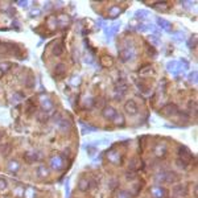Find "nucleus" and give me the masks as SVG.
I'll return each instance as SVG.
<instances>
[{"instance_id": "obj_44", "label": "nucleus", "mask_w": 198, "mask_h": 198, "mask_svg": "<svg viewBox=\"0 0 198 198\" xmlns=\"http://www.w3.org/2000/svg\"><path fill=\"white\" fill-rule=\"evenodd\" d=\"M66 196H69V180H66Z\"/></svg>"}, {"instance_id": "obj_31", "label": "nucleus", "mask_w": 198, "mask_h": 198, "mask_svg": "<svg viewBox=\"0 0 198 198\" xmlns=\"http://www.w3.org/2000/svg\"><path fill=\"white\" fill-rule=\"evenodd\" d=\"M9 153H11V144L7 143V144L3 145V156L7 157Z\"/></svg>"}, {"instance_id": "obj_28", "label": "nucleus", "mask_w": 198, "mask_h": 198, "mask_svg": "<svg viewBox=\"0 0 198 198\" xmlns=\"http://www.w3.org/2000/svg\"><path fill=\"white\" fill-rule=\"evenodd\" d=\"M24 197L25 198H34L36 197V189H33V188H28L26 191H24Z\"/></svg>"}, {"instance_id": "obj_27", "label": "nucleus", "mask_w": 198, "mask_h": 198, "mask_svg": "<svg viewBox=\"0 0 198 198\" xmlns=\"http://www.w3.org/2000/svg\"><path fill=\"white\" fill-rule=\"evenodd\" d=\"M24 98H25V95L22 94L21 91H17V92H15V94L12 95V102H15V103H19V102L22 100Z\"/></svg>"}, {"instance_id": "obj_45", "label": "nucleus", "mask_w": 198, "mask_h": 198, "mask_svg": "<svg viewBox=\"0 0 198 198\" xmlns=\"http://www.w3.org/2000/svg\"><path fill=\"white\" fill-rule=\"evenodd\" d=\"M19 5H21V7H26V5H28V3H26V2H19Z\"/></svg>"}, {"instance_id": "obj_18", "label": "nucleus", "mask_w": 198, "mask_h": 198, "mask_svg": "<svg viewBox=\"0 0 198 198\" xmlns=\"http://www.w3.org/2000/svg\"><path fill=\"white\" fill-rule=\"evenodd\" d=\"M157 22H158V25L161 26V29H164V31H172V24L169 21H166V20H164V19H161V17H157Z\"/></svg>"}, {"instance_id": "obj_35", "label": "nucleus", "mask_w": 198, "mask_h": 198, "mask_svg": "<svg viewBox=\"0 0 198 198\" xmlns=\"http://www.w3.org/2000/svg\"><path fill=\"white\" fill-rule=\"evenodd\" d=\"M147 16H148V12L144 11V9L136 12V17H139V19H144V17H147Z\"/></svg>"}, {"instance_id": "obj_23", "label": "nucleus", "mask_w": 198, "mask_h": 198, "mask_svg": "<svg viewBox=\"0 0 198 198\" xmlns=\"http://www.w3.org/2000/svg\"><path fill=\"white\" fill-rule=\"evenodd\" d=\"M53 54L56 57H61L64 54V46H62V44H56L53 46Z\"/></svg>"}, {"instance_id": "obj_6", "label": "nucleus", "mask_w": 198, "mask_h": 198, "mask_svg": "<svg viewBox=\"0 0 198 198\" xmlns=\"http://www.w3.org/2000/svg\"><path fill=\"white\" fill-rule=\"evenodd\" d=\"M124 110H125V112H127V114H130V115H136L137 112H139V107H137L136 102H135L134 99H130V100L125 102Z\"/></svg>"}, {"instance_id": "obj_7", "label": "nucleus", "mask_w": 198, "mask_h": 198, "mask_svg": "<svg viewBox=\"0 0 198 198\" xmlns=\"http://www.w3.org/2000/svg\"><path fill=\"white\" fill-rule=\"evenodd\" d=\"M166 69H168V71L169 73L177 75V74H180V73L182 71V65H180V62L178 61H170V62H168Z\"/></svg>"}, {"instance_id": "obj_29", "label": "nucleus", "mask_w": 198, "mask_h": 198, "mask_svg": "<svg viewBox=\"0 0 198 198\" xmlns=\"http://www.w3.org/2000/svg\"><path fill=\"white\" fill-rule=\"evenodd\" d=\"M86 148H87L86 152H87L88 156H94L95 153H98V149H97V147H95V145H87Z\"/></svg>"}, {"instance_id": "obj_34", "label": "nucleus", "mask_w": 198, "mask_h": 198, "mask_svg": "<svg viewBox=\"0 0 198 198\" xmlns=\"http://www.w3.org/2000/svg\"><path fill=\"white\" fill-rule=\"evenodd\" d=\"M8 188V182H7L5 178L0 177V190H5Z\"/></svg>"}, {"instance_id": "obj_17", "label": "nucleus", "mask_w": 198, "mask_h": 198, "mask_svg": "<svg viewBox=\"0 0 198 198\" xmlns=\"http://www.w3.org/2000/svg\"><path fill=\"white\" fill-rule=\"evenodd\" d=\"M78 189L81 191H87L90 189V180H87V178H81L78 182Z\"/></svg>"}, {"instance_id": "obj_22", "label": "nucleus", "mask_w": 198, "mask_h": 198, "mask_svg": "<svg viewBox=\"0 0 198 198\" xmlns=\"http://www.w3.org/2000/svg\"><path fill=\"white\" fill-rule=\"evenodd\" d=\"M154 153H156L158 157L164 156V154L166 153V145H165V144H158L157 147L154 148Z\"/></svg>"}, {"instance_id": "obj_9", "label": "nucleus", "mask_w": 198, "mask_h": 198, "mask_svg": "<svg viewBox=\"0 0 198 198\" xmlns=\"http://www.w3.org/2000/svg\"><path fill=\"white\" fill-rule=\"evenodd\" d=\"M107 158H108L110 163L115 164V165H118V164L122 163V154L119 153L118 151H115V149H111L110 152H107Z\"/></svg>"}, {"instance_id": "obj_2", "label": "nucleus", "mask_w": 198, "mask_h": 198, "mask_svg": "<svg viewBox=\"0 0 198 198\" xmlns=\"http://www.w3.org/2000/svg\"><path fill=\"white\" fill-rule=\"evenodd\" d=\"M134 56H135V49H134V45L132 44H125L123 48L119 50V57H120V59L123 62H127V61H130V59L134 58Z\"/></svg>"}, {"instance_id": "obj_24", "label": "nucleus", "mask_w": 198, "mask_h": 198, "mask_svg": "<svg viewBox=\"0 0 198 198\" xmlns=\"http://www.w3.org/2000/svg\"><path fill=\"white\" fill-rule=\"evenodd\" d=\"M139 166H140V160H139V158H136V157H134V158L131 160L130 165H128V169H130V172H135Z\"/></svg>"}, {"instance_id": "obj_19", "label": "nucleus", "mask_w": 198, "mask_h": 198, "mask_svg": "<svg viewBox=\"0 0 198 198\" xmlns=\"http://www.w3.org/2000/svg\"><path fill=\"white\" fill-rule=\"evenodd\" d=\"M66 73V66H65V64H57L56 65V68H54V74L56 75H58V77H62Z\"/></svg>"}, {"instance_id": "obj_26", "label": "nucleus", "mask_w": 198, "mask_h": 198, "mask_svg": "<svg viewBox=\"0 0 198 198\" xmlns=\"http://www.w3.org/2000/svg\"><path fill=\"white\" fill-rule=\"evenodd\" d=\"M34 83H36V79L33 75H28L25 79V86L28 88H32V87H34Z\"/></svg>"}, {"instance_id": "obj_21", "label": "nucleus", "mask_w": 198, "mask_h": 198, "mask_svg": "<svg viewBox=\"0 0 198 198\" xmlns=\"http://www.w3.org/2000/svg\"><path fill=\"white\" fill-rule=\"evenodd\" d=\"M112 122H114L115 125H119V127H123V125L125 124V119L122 114H116L115 115V118L112 119Z\"/></svg>"}, {"instance_id": "obj_15", "label": "nucleus", "mask_w": 198, "mask_h": 198, "mask_svg": "<svg viewBox=\"0 0 198 198\" xmlns=\"http://www.w3.org/2000/svg\"><path fill=\"white\" fill-rule=\"evenodd\" d=\"M49 168L46 166V165H38L37 166V169H36V174L40 177V178H45V177H48L49 176Z\"/></svg>"}, {"instance_id": "obj_14", "label": "nucleus", "mask_w": 198, "mask_h": 198, "mask_svg": "<svg viewBox=\"0 0 198 198\" xmlns=\"http://www.w3.org/2000/svg\"><path fill=\"white\" fill-rule=\"evenodd\" d=\"M20 168H21V165H20V163L17 160H9L8 164H7V170H8L9 173H12V174L17 173V172L20 170Z\"/></svg>"}, {"instance_id": "obj_46", "label": "nucleus", "mask_w": 198, "mask_h": 198, "mask_svg": "<svg viewBox=\"0 0 198 198\" xmlns=\"http://www.w3.org/2000/svg\"><path fill=\"white\" fill-rule=\"evenodd\" d=\"M2 74H3V73H2V71H0V75H2Z\"/></svg>"}, {"instance_id": "obj_40", "label": "nucleus", "mask_w": 198, "mask_h": 198, "mask_svg": "<svg viewBox=\"0 0 198 198\" xmlns=\"http://www.w3.org/2000/svg\"><path fill=\"white\" fill-rule=\"evenodd\" d=\"M37 120L38 122H46V120H48V115H46V114H40L37 116Z\"/></svg>"}, {"instance_id": "obj_20", "label": "nucleus", "mask_w": 198, "mask_h": 198, "mask_svg": "<svg viewBox=\"0 0 198 198\" xmlns=\"http://www.w3.org/2000/svg\"><path fill=\"white\" fill-rule=\"evenodd\" d=\"M122 13V9L119 8L118 5H114V7H111L110 9H108V16H110L111 19H115V17H118L119 15Z\"/></svg>"}, {"instance_id": "obj_3", "label": "nucleus", "mask_w": 198, "mask_h": 198, "mask_svg": "<svg viewBox=\"0 0 198 198\" xmlns=\"http://www.w3.org/2000/svg\"><path fill=\"white\" fill-rule=\"evenodd\" d=\"M54 123L58 125V128L64 132L70 131L71 128V123L68 118H64L61 114H57V116H54Z\"/></svg>"}, {"instance_id": "obj_42", "label": "nucleus", "mask_w": 198, "mask_h": 198, "mask_svg": "<svg viewBox=\"0 0 198 198\" xmlns=\"http://www.w3.org/2000/svg\"><path fill=\"white\" fill-rule=\"evenodd\" d=\"M71 82H73V83H75V82H77V85H78L79 82H81V78H79L78 75H74V77H73V79H71Z\"/></svg>"}, {"instance_id": "obj_39", "label": "nucleus", "mask_w": 198, "mask_h": 198, "mask_svg": "<svg viewBox=\"0 0 198 198\" xmlns=\"http://www.w3.org/2000/svg\"><path fill=\"white\" fill-rule=\"evenodd\" d=\"M153 7H156V8H160V9H164V11H166L168 9V4L166 3H158V4H153Z\"/></svg>"}, {"instance_id": "obj_43", "label": "nucleus", "mask_w": 198, "mask_h": 198, "mask_svg": "<svg viewBox=\"0 0 198 198\" xmlns=\"http://www.w3.org/2000/svg\"><path fill=\"white\" fill-rule=\"evenodd\" d=\"M115 185H116V180H111V184H110V188H111V189H114Z\"/></svg>"}, {"instance_id": "obj_36", "label": "nucleus", "mask_w": 198, "mask_h": 198, "mask_svg": "<svg viewBox=\"0 0 198 198\" xmlns=\"http://www.w3.org/2000/svg\"><path fill=\"white\" fill-rule=\"evenodd\" d=\"M147 73H152V68H151V66H147V68L139 70V74H140V75H145Z\"/></svg>"}, {"instance_id": "obj_30", "label": "nucleus", "mask_w": 198, "mask_h": 198, "mask_svg": "<svg viewBox=\"0 0 198 198\" xmlns=\"http://www.w3.org/2000/svg\"><path fill=\"white\" fill-rule=\"evenodd\" d=\"M11 68H12V65L9 64V62H5V64H0V71H2L3 74H4L5 71H8Z\"/></svg>"}, {"instance_id": "obj_32", "label": "nucleus", "mask_w": 198, "mask_h": 198, "mask_svg": "<svg viewBox=\"0 0 198 198\" xmlns=\"http://www.w3.org/2000/svg\"><path fill=\"white\" fill-rule=\"evenodd\" d=\"M116 198H131V194L125 190H120V191H118Z\"/></svg>"}, {"instance_id": "obj_8", "label": "nucleus", "mask_w": 198, "mask_h": 198, "mask_svg": "<svg viewBox=\"0 0 198 198\" xmlns=\"http://www.w3.org/2000/svg\"><path fill=\"white\" fill-rule=\"evenodd\" d=\"M178 154H180V160L186 164H189L193 160V154H191V152L188 148H180L178 149Z\"/></svg>"}, {"instance_id": "obj_5", "label": "nucleus", "mask_w": 198, "mask_h": 198, "mask_svg": "<svg viewBox=\"0 0 198 198\" xmlns=\"http://www.w3.org/2000/svg\"><path fill=\"white\" fill-rule=\"evenodd\" d=\"M24 160L26 161L28 164H32V163H36V161H40L41 160V153L38 151H26L24 153Z\"/></svg>"}, {"instance_id": "obj_16", "label": "nucleus", "mask_w": 198, "mask_h": 198, "mask_svg": "<svg viewBox=\"0 0 198 198\" xmlns=\"http://www.w3.org/2000/svg\"><path fill=\"white\" fill-rule=\"evenodd\" d=\"M151 194L154 198H164L165 197V189L161 186H153L151 189Z\"/></svg>"}, {"instance_id": "obj_1", "label": "nucleus", "mask_w": 198, "mask_h": 198, "mask_svg": "<svg viewBox=\"0 0 198 198\" xmlns=\"http://www.w3.org/2000/svg\"><path fill=\"white\" fill-rule=\"evenodd\" d=\"M180 176L173 170H168V172H158L154 176V181L157 184H172L178 181Z\"/></svg>"}, {"instance_id": "obj_33", "label": "nucleus", "mask_w": 198, "mask_h": 198, "mask_svg": "<svg viewBox=\"0 0 198 198\" xmlns=\"http://www.w3.org/2000/svg\"><path fill=\"white\" fill-rule=\"evenodd\" d=\"M81 124H82V125H83V127L86 128V130H83V132H85V134H86V132H87V134H88V132H95V131H97V128H95V127H91V125H87V124H85L83 122H81Z\"/></svg>"}, {"instance_id": "obj_12", "label": "nucleus", "mask_w": 198, "mask_h": 198, "mask_svg": "<svg viewBox=\"0 0 198 198\" xmlns=\"http://www.w3.org/2000/svg\"><path fill=\"white\" fill-rule=\"evenodd\" d=\"M41 107H42V110H44L45 114H46V112H50L53 108H54V103H53V100L50 98H48L45 95V97L41 98Z\"/></svg>"}, {"instance_id": "obj_11", "label": "nucleus", "mask_w": 198, "mask_h": 198, "mask_svg": "<svg viewBox=\"0 0 198 198\" xmlns=\"http://www.w3.org/2000/svg\"><path fill=\"white\" fill-rule=\"evenodd\" d=\"M116 114H118L116 110L114 107H111V106H106L103 110H102V116L104 119H107V120H112Z\"/></svg>"}, {"instance_id": "obj_25", "label": "nucleus", "mask_w": 198, "mask_h": 198, "mask_svg": "<svg viewBox=\"0 0 198 198\" xmlns=\"http://www.w3.org/2000/svg\"><path fill=\"white\" fill-rule=\"evenodd\" d=\"M100 64L103 66H111L114 64V59H112V57H110V56H103V57L100 58Z\"/></svg>"}, {"instance_id": "obj_37", "label": "nucleus", "mask_w": 198, "mask_h": 198, "mask_svg": "<svg viewBox=\"0 0 198 198\" xmlns=\"http://www.w3.org/2000/svg\"><path fill=\"white\" fill-rule=\"evenodd\" d=\"M189 81L191 82V83H197V71H193L189 75Z\"/></svg>"}, {"instance_id": "obj_38", "label": "nucleus", "mask_w": 198, "mask_h": 198, "mask_svg": "<svg viewBox=\"0 0 198 198\" xmlns=\"http://www.w3.org/2000/svg\"><path fill=\"white\" fill-rule=\"evenodd\" d=\"M196 42H197V36L194 34V38L191 37L190 40H189V48L190 49H193V48H196Z\"/></svg>"}, {"instance_id": "obj_4", "label": "nucleus", "mask_w": 198, "mask_h": 198, "mask_svg": "<svg viewBox=\"0 0 198 198\" xmlns=\"http://www.w3.org/2000/svg\"><path fill=\"white\" fill-rule=\"evenodd\" d=\"M50 168L56 172H59L64 168V164H65V158L61 156V154H57V156H53L50 158Z\"/></svg>"}, {"instance_id": "obj_41", "label": "nucleus", "mask_w": 198, "mask_h": 198, "mask_svg": "<svg viewBox=\"0 0 198 198\" xmlns=\"http://www.w3.org/2000/svg\"><path fill=\"white\" fill-rule=\"evenodd\" d=\"M108 143H110V140H100V141H97L95 145H107Z\"/></svg>"}, {"instance_id": "obj_10", "label": "nucleus", "mask_w": 198, "mask_h": 198, "mask_svg": "<svg viewBox=\"0 0 198 198\" xmlns=\"http://www.w3.org/2000/svg\"><path fill=\"white\" fill-rule=\"evenodd\" d=\"M161 114L166 115V116H174V115H178V108H177L176 104L169 103L161 110Z\"/></svg>"}, {"instance_id": "obj_13", "label": "nucleus", "mask_w": 198, "mask_h": 198, "mask_svg": "<svg viewBox=\"0 0 198 198\" xmlns=\"http://www.w3.org/2000/svg\"><path fill=\"white\" fill-rule=\"evenodd\" d=\"M186 191H188V188H186V185L185 184H178L173 188V194L178 198L186 196Z\"/></svg>"}]
</instances>
